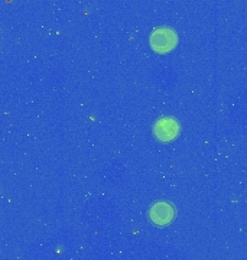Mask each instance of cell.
Returning a JSON list of instances; mask_svg holds the SVG:
<instances>
[{
  "mask_svg": "<svg viewBox=\"0 0 247 260\" xmlns=\"http://www.w3.org/2000/svg\"><path fill=\"white\" fill-rule=\"evenodd\" d=\"M176 44V35L171 28H159L150 35V45L158 52H168Z\"/></svg>",
  "mask_w": 247,
  "mask_h": 260,
  "instance_id": "6da1fadb",
  "label": "cell"
},
{
  "mask_svg": "<svg viewBox=\"0 0 247 260\" xmlns=\"http://www.w3.org/2000/svg\"><path fill=\"white\" fill-rule=\"evenodd\" d=\"M149 217H150L152 223L158 224V225H166L174 218V208L169 203L159 201V203H156L150 207Z\"/></svg>",
  "mask_w": 247,
  "mask_h": 260,
  "instance_id": "7a4b0ae2",
  "label": "cell"
},
{
  "mask_svg": "<svg viewBox=\"0 0 247 260\" xmlns=\"http://www.w3.org/2000/svg\"><path fill=\"white\" fill-rule=\"evenodd\" d=\"M153 130H155V135L159 139L166 142V140L174 139L175 136L178 135L179 126L172 117H164V119H159L156 121Z\"/></svg>",
  "mask_w": 247,
  "mask_h": 260,
  "instance_id": "3957f363",
  "label": "cell"
}]
</instances>
